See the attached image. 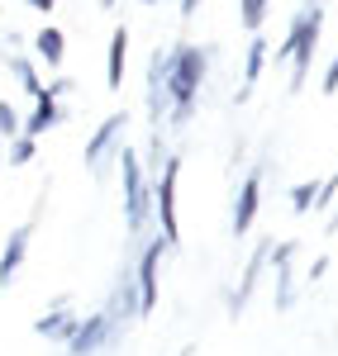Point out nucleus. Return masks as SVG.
<instances>
[{
	"label": "nucleus",
	"mask_w": 338,
	"mask_h": 356,
	"mask_svg": "<svg viewBox=\"0 0 338 356\" xmlns=\"http://www.w3.org/2000/svg\"><path fill=\"white\" fill-rule=\"evenodd\" d=\"M319 29H324V5H319V0H310V5L295 15L291 33L277 43V57H291V62H295V76H291V86H295V90H300V86H305V76H310V57H314V43H319Z\"/></svg>",
	"instance_id": "obj_1"
},
{
	"label": "nucleus",
	"mask_w": 338,
	"mask_h": 356,
	"mask_svg": "<svg viewBox=\"0 0 338 356\" xmlns=\"http://www.w3.org/2000/svg\"><path fill=\"white\" fill-rule=\"evenodd\" d=\"M200 76H205V53L200 48H176L171 53V67H167V90H171V105H176V124H186V114H191V100H196L200 90Z\"/></svg>",
	"instance_id": "obj_2"
},
{
	"label": "nucleus",
	"mask_w": 338,
	"mask_h": 356,
	"mask_svg": "<svg viewBox=\"0 0 338 356\" xmlns=\"http://www.w3.org/2000/svg\"><path fill=\"white\" fill-rule=\"evenodd\" d=\"M119 171H124V209H129V223L143 228V219H148V181H143V166L129 147H119Z\"/></svg>",
	"instance_id": "obj_3"
},
{
	"label": "nucleus",
	"mask_w": 338,
	"mask_h": 356,
	"mask_svg": "<svg viewBox=\"0 0 338 356\" xmlns=\"http://www.w3.org/2000/svg\"><path fill=\"white\" fill-rule=\"evenodd\" d=\"M176 176H181V157H167L162 181H158V219H162V243L176 247L181 228H176Z\"/></svg>",
	"instance_id": "obj_4"
},
{
	"label": "nucleus",
	"mask_w": 338,
	"mask_h": 356,
	"mask_svg": "<svg viewBox=\"0 0 338 356\" xmlns=\"http://www.w3.org/2000/svg\"><path fill=\"white\" fill-rule=\"evenodd\" d=\"M162 252H167V243L153 238L148 252H143V261H139V314L158 309V266H162Z\"/></svg>",
	"instance_id": "obj_5"
},
{
	"label": "nucleus",
	"mask_w": 338,
	"mask_h": 356,
	"mask_svg": "<svg viewBox=\"0 0 338 356\" xmlns=\"http://www.w3.org/2000/svg\"><path fill=\"white\" fill-rule=\"evenodd\" d=\"M29 238H33V228H15L10 233V243H5V252H0V285H10L15 275H20V266H24V252H29Z\"/></svg>",
	"instance_id": "obj_6"
},
{
	"label": "nucleus",
	"mask_w": 338,
	"mask_h": 356,
	"mask_svg": "<svg viewBox=\"0 0 338 356\" xmlns=\"http://www.w3.org/2000/svg\"><path fill=\"white\" fill-rule=\"evenodd\" d=\"M105 332H110V314H91L86 323H77V332H72V356H91L105 342Z\"/></svg>",
	"instance_id": "obj_7"
},
{
	"label": "nucleus",
	"mask_w": 338,
	"mask_h": 356,
	"mask_svg": "<svg viewBox=\"0 0 338 356\" xmlns=\"http://www.w3.org/2000/svg\"><path fill=\"white\" fill-rule=\"evenodd\" d=\"M33 332H38V337H57V342H72V332H77V318H72L67 300H57V304H53V314L33 318Z\"/></svg>",
	"instance_id": "obj_8"
},
{
	"label": "nucleus",
	"mask_w": 338,
	"mask_h": 356,
	"mask_svg": "<svg viewBox=\"0 0 338 356\" xmlns=\"http://www.w3.org/2000/svg\"><path fill=\"white\" fill-rule=\"evenodd\" d=\"M257 204H262V186H257V176H248V181H243V191H238V204H233V233H238V238L253 228Z\"/></svg>",
	"instance_id": "obj_9"
},
{
	"label": "nucleus",
	"mask_w": 338,
	"mask_h": 356,
	"mask_svg": "<svg viewBox=\"0 0 338 356\" xmlns=\"http://www.w3.org/2000/svg\"><path fill=\"white\" fill-rule=\"evenodd\" d=\"M119 129H124V114H110L95 134H91V143H86V162L91 166H100V157L114 147V138H119Z\"/></svg>",
	"instance_id": "obj_10"
},
{
	"label": "nucleus",
	"mask_w": 338,
	"mask_h": 356,
	"mask_svg": "<svg viewBox=\"0 0 338 356\" xmlns=\"http://www.w3.org/2000/svg\"><path fill=\"white\" fill-rule=\"evenodd\" d=\"M124 53H129V33H124V29H114L110 57H105V86H110V90H119V86H124Z\"/></svg>",
	"instance_id": "obj_11"
},
{
	"label": "nucleus",
	"mask_w": 338,
	"mask_h": 356,
	"mask_svg": "<svg viewBox=\"0 0 338 356\" xmlns=\"http://www.w3.org/2000/svg\"><path fill=\"white\" fill-rule=\"evenodd\" d=\"M262 67H267V38H253V43H248V62H243V86H238V100H248V90L257 86Z\"/></svg>",
	"instance_id": "obj_12"
},
{
	"label": "nucleus",
	"mask_w": 338,
	"mask_h": 356,
	"mask_svg": "<svg viewBox=\"0 0 338 356\" xmlns=\"http://www.w3.org/2000/svg\"><path fill=\"white\" fill-rule=\"evenodd\" d=\"M57 119H62L57 100H53V95H38V110H33V119H29V124H20V129H24V138H38V134H48Z\"/></svg>",
	"instance_id": "obj_13"
},
{
	"label": "nucleus",
	"mask_w": 338,
	"mask_h": 356,
	"mask_svg": "<svg viewBox=\"0 0 338 356\" xmlns=\"http://www.w3.org/2000/svg\"><path fill=\"white\" fill-rule=\"evenodd\" d=\"M33 53L43 57L48 67H62V57H67V38H62V29H43V33L33 38Z\"/></svg>",
	"instance_id": "obj_14"
},
{
	"label": "nucleus",
	"mask_w": 338,
	"mask_h": 356,
	"mask_svg": "<svg viewBox=\"0 0 338 356\" xmlns=\"http://www.w3.org/2000/svg\"><path fill=\"white\" fill-rule=\"evenodd\" d=\"M267 252H272L267 243H262V247L253 252V261H248V271H243V280H238V295H233V314H238V309L248 304V295H253V285H257V271H262V261H267Z\"/></svg>",
	"instance_id": "obj_15"
},
{
	"label": "nucleus",
	"mask_w": 338,
	"mask_h": 356,
	"mask_svg": "<svg viewBox=\"0 0 338 356\" xmlns=\"http://www.w3.org/2000/svg\"><path fill=\"white\" fill-rule=\"evenodd\" d=\"M15 134H20V114L10 100H0V138H15Z\"/></svg>",
	"instance_id": "obj_16"
},
{
	"label": "nucleus",
	"mask_w": 338,
	"mask_h": 356,
	"mask_svg": "<svg viewBox=\"0 0 338 356\" xmlns=\"http://www.w3.org/2000/svg\"><path fill=\"white\" fill-rule=\"evenodd\" d=\"M15 76H20V81H24V90H29V95H33V100H38V95H43V86H38V76H33V67H29L24 57H20V62H15Z\"/></svg>",
	"instance_id": "obj_17"
},
{
	"label": "nucleus",
	"mask_w": 338,
	"mask_h": 356,
	"mask_svg": "<svg viewBox=\"0 0 338 356\" xmlns=\"http://www.w3.org/2000/svg\"><path fill=\"white\" fill-rule=\"evenodd\" d=\"M33 162V138H15V147H10V166H24Z\"/></svg>",
	"instance_id": "obj_18"
},
{
	"label": "nucleus",
	"mask_w": 338,
	"mask_h": 356,
	"mask_svg": "<svg viewBox=\"0 0 338 356\" xmlns=\"http://www.w3.org/2000/svg\"><path fill=\"white\" fill-rule=\"evenodd\" d=\"M262 15H267V0H243V24L262 29Z\"/></svg>",
	"instance_id": "obj_19"
},
{
	"label": "nucleus",
	"mask_w": 338,
	"mask_h": 356,
	"mask_svg": "<svg viewBox=\"0 0 338 356\" xmlns=\"http://www.w3.org/2000/svg\"><path fill=\"white\" fill-rule=\"evenodd\" d=\"M314 191H319V186H295V191H291V204H295V214H305V209L314 204Z\"/></svg>",
	"instance_id": "obj_20"
},
{
	"label": "nucleus",
	"mask_w": 338,
	"mask_h": 356,
	"mask_svg": "<svg viewBox=\"0 0 338 356\" xmlns=\"http://www.w3.org/2000/svg\"><path fill=\"white\" fill-rule=\"evenodd\" d=\"M338 90V57L329 62V72H324V95H334Z\"/></svg>",
	"instance_id": "obj_21"
},
{
	"label": "nucleus",
	"mask_w": 338,
	"mask_h": 356,
	"mask_svg": "<svg viewBox=\"0 0 338 356\" xmlns=\"http://www.w3.org/2000/svg\"><path fill=\"white\" fill-rule=\"evenodd\" d=\"M196 5H200V0H181V15L191 19V15H196Z\"/></svg>",
	"instance_id": "obj_22"
},
{
	"label": "nucleus",
	"mask_w": 338,
	"mask_h": 356,
	"mask_svg": "<svg viewBox=\"0 0 338 356\" xmlns=\"http://www.w3.org/2000/svg\"><path fill=\"white\" fill-rule=\"evenodd\" d=\"M29 5H33V10H53L57 0H29Z\"/></svg>",
	"instance_id": "obj_23"
},
{
	"label": "nucleus",
	"mask_w": 338,
	"mask_h": 356,
	"mask_svg": "<svg viewBox=\"0 0 338 356\" xmlns=\"http://www.w3.org/2000/svg\"><path fill=\"white\" fill-rule=\"evenodd\" d=\"M100 5H114V0H100Z\"/></svg>",
	"instance_id": "obj_24"
},
{
	"label": "nucleus",
	"mask_w": 338,
	"mask_h": 356,
	"mask_svg": "<svg viewBox=\"0 0 338 356\" xmlns=\"http://www.w3.org/2000/svg\"><path fill=\"white\" fill-rule=\"evenodd\" d=\"M143 5H153V0H143Z\"/></svg>",
	"instance_id": "obj_25"
},
{
	"label": "nucleus",
	"mask_w": 338,
	"mask_h": 356,
	"mask_svg": "<svg viewBox=\"0 0 338 356\" xmlns=\"http://www.w3.org/2000/svg\"><path fill=\"white\" fill-rule=\"evenodd\" d=\"M181 356H186V352H181Z\"/></svg>",
	"instance_id": "obj_26"
}]
</instances>
